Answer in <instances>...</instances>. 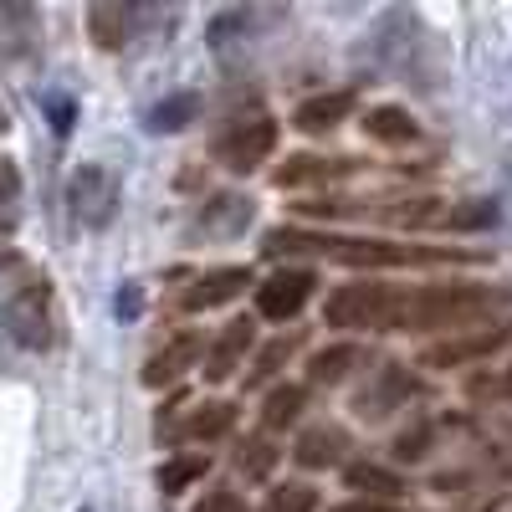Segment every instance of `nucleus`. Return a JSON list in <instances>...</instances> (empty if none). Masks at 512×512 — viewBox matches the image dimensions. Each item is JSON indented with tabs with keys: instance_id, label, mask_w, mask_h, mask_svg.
Listing matches in <instances>:
<instances>
[{
	"instance_id": "obj_15",
	"label": "nucleus",
	"mask_w": 512,
	"mask_h": 512,
	"mask_svg": "<svg viewBox=\"0 0 512 512\" xmlns=\"http://www.w3.org/2000/svg\"><path fill=\"white\" fill-rule=\"evenodd\" d=\"M205 349V338L200 333H180L175 338V344H169V349H159L154 359H149V369H144V384H149V390H164V384H175L190 364H195V354Z\"/></svg>"
},
{
	"instance_id": "obj_27",
	"label": "nucleus",
	"mask_w": 512,
	"mask_h": 512,
	"mask_svg": "<svg viewBox=\"0 0 512 512\" xmlns=\"http://www.w3.org/2000/svg\"><path fill=\"white\" fill-rule=\"evenodd\" d=\"M21 221V169L16 159H0V236H11Z\"/></svg>"
},
{
	"instance_id": "obj_1",
	"label": "nucleus",
	"mask_w": 512,
	"mask_h": 512,
	"mask_svg": "<svg viewBox=\"0 0 512 512\" xmlns=\"http://www.w3.org/2000/svg\"><path fill=\"white\" fill-rule=\"evenodd\" d=\"M507 303V292L492 282H431V287H405L400 292V323L395 333H461L466 323H482Z\"/></svg>"
},
{
	"instance_id": "obj_11",
	"label": "nucleus",
	"mask_w": 512,
	"mask_h": 512,
	"mask_svg": "<svg viewBox=\"0 0 512 512\" xmlns=\"http://www.w3.org/2000/svg\"><path fill=\"white\" fill-rule=\"evenodd\" d=\"M333 256L349 267H410V262H431L436 251H415V246H395V241H333Z\"/></svg>"
},
{
	"instance_id": "obj_29",
	"label": "nucleus",
	"mask_w": 512,
	"mask_h": 512,
	"mask_svg": "<svg viewBox=\"0 0 512 512\" xmlns=\"http://www.w3.org/2000/svg\"><path fill=\"white\" fill-rule=\"evenodd\" d=\"M292 359V338H277V344H267L262 354H256V364H251V384H262V379H272L282 364Z\"/></svg>"
},
{
	"instance_id": "obj_12",
	"label": "nucleus",
	"mask_w": 512,
	"mask_h": 512,
	"mask_svg": "<svg viewBox=\"0 0 512 512\" xmlns=\"http://www.w3.org/2000/svg\"><path fill=\"white\" fill-rule=\"evenodd\" d=\"M344 451H349L344 425H308L292 446V461L308 466V472H328V466H344Z\"/></svg>"
},
{
	"instance_id": "obj_25",
	"label": "nucleus",
	"mask_w": 512,
	"mask_h": 512,
	"mask_svg": "<svg viewBox=\"0 0 512 512\" xmlns=\"http://www.w3.org/2000/svg\"><path fill=\"white\" fill-rule=\"evenodd\" d=\"M88 26H93V41L108 52H118L123 41H128V11L123 6H93L88 11Z\"/></svg>"
},
{
	"instance_id": "obj_19",
	"label": "nucleus",
	"mask_w": 512,
	"mask_h": 512,
	"mask_svg": "<svg viewBox=\"0 0 512 512\" xmlns=\"http://www.w3.org/2000/svg\"><path fill=\"white\" fill-rule=\"evenodd\" d=\"M200 113V93H169L164 103H154L144 113V128L149 134H180V128H190Z\"/></svg>"
},
{
	"instance_id": "obj_7",
	"label": "nucleus",
	"mask_w": 512,
	"mask_h": 512,
	"mask_svg": "<svg viewBox=\"0 0 512 512\" xmlns=\"http://www.w3.org/2000/svg\"><path fill=\"white\" fill-rule=\"evenodd\" d=\"M512 338V328H477V333H451L441 338V344H431L420 354L425 369H466V364H477V359H492L502 344Z\"/></svg>"
},
{
	"instance_id": "obj_2",
	"label": "nucleus",
	"mask_w": 512,
	"mask_h": 512,
	"mask_svg": "<svg viewBox=\"0 0 512 512\" xmlns=\"http://www.w3.org/2000/svg\"><path fill=\"white\" fill-rule=\"evenodd\" d=\"M0 313H6V333L11 344L26 349V354H41L52 349V282L41 277L31 262L21 256H0Z\"/></svg>"
},
{
	"instance_id": "obj_13",
	"label": "nucleus",
	"mask_w": 512,
	"mask_h": 512,
	"mask_svg": "<svg viewBox=\"0 0 512 512\" xmlns=\"http://www.w3.org/2000/svg\"><path fill=\"white\" fill-rule=\"evenodd\" d=\"M354 159H318V154H292L277 169V190H303V185H328L338 175H349Z\"/></svg>"
},
{
	"instance_id": "obj_3",
	"label": "nucleus",
	"mask_w": 512,
	"mask_h": 512,
	"mask_svg": "<svg viewBox=\"0 0 512 512\" xmlns=\"http://www.w3.org/2000/svg\"><path fill=\"white\" fill-rule=\"evenodd\" d=\"M400 292H405V287H395V282L354 277V282H344V287L328 292L323 323H328V328H344V333H369V328L395 333V323H400Z\"/></svg>"
},
{
	"instance_id": "obj_20",
	"label": "nucleus",
	"mask_w": 512,
	"mask_h": 512,
	"mask_svg": "<svg viewBox=\"0 0 512 512\" xmlns=\"http://www.w3.org/2000/svg\"><path fill=\"white\" fill-rule=\"evenodd\" d=\"M205 472H210V456H200V451L169 456V461L159 466V492H164V497H180V492H190L195 482H205Z\"/></svg>"
},
{
	"instance_id": "obj_28",
	"label": "nucleus",
	"mask_w": 512,
	"mask_h": 512,
	"mask_svg": "<svg viewBox=\"0 0 512 512\" xmlns=\"http://www.w3.org/2000/svg\"><path fill=\"white\" fill-rule=\"evenodd\" d=\"M267 512H318V492L308 482H277L267 492Z\"/></svg>"
},
{
	"instance_id": "obj_17",
	"label": "nucleus",
	"mask_w": 512,
	"mask_h": 512,
	"mask_svg": "<svg viewBox=\"0 0 512 512\" xmlns=\"http://www.w3.org/2000/svg\"><path fill=\"white\" fill-rule=\"evenodd\" d=\"M344 482L354 492H369V497H405L410 492L395 466H379V461H349L344 466Z\"/></svg>"
},
{
	"instance_id": "obj_31",
	"label": "nucleus",
	"mask_w": 512,
	"mask_h": 512,
	"mask_svg": "<svg viewBox=\"0 0 512 512\" xmlns=\"http://www.w3.org/2000/svg\"><path fill=\"white\" fill-rule=\"evenodd\" d=\"M425 451H431V425H415V431H405V436L395 441V456H400V461H420Z\"/></svg>"
},
{
	"instance_id": "obj_26",
	"label": "nucleus",
	"mask_w": 512,
	"mask_h": 512,
	"mask_svg": "<svg viewBox=\"0 0 512 512\" xmlns=\"http://www.w3.org/2000/svg\"><path fill=\"white\" fill-rule=\"evenodd\" d=\"M333 236H318V231H297V226H277L267 231V256H297V251H328Z\"/></svg>"
},
{
	"instance_id": "obj_18",
	"label": "nucleus",
	"mask_w": 512,
	"mask_h": 512,
	"mask_svg": "<svg viewBox=\"0 0 512 512\" xmlns=\"http://www.w3.org/2000/svg\"><path fill=\"white\" fill-rule=\"evenodd\" d=\"M303 410H308V384H277L262 400V425L267 431H287V425L303 420Z\"/></svg>"
},
{
	"instance_id": "obj_9",
	"label": "nucleus",
	"mask_w": 512,
	"mask_h": 512,
	"mask_svg": "<svg viewBox=\"0 0 512 512\" xmlns=\"http://www.w3.org/2000/svg\"><path fill=\"white\" fill-rule=\"evenodd\" d=\"M359 108V93L354 88H333V93H313L292 108V128L297 134H328V128H338L349 113Z\"/></svg>"
},
{
	"instance_id": "obj_14",
	"label": "nucleus",
	"mask_w": 512,
	"mask_h": 512,
	"mask_svg": "<svg viewBox=\"0 0 512 512\" xmlns=\"http://www.w3.org/2000/svg\"><path fill=\"white\" fill-rule=\"evenodd\" d=\"M364 134H369L374 144L405 149V144H415V139H420V123H415V113H410V108L379 103V108H369V113H364Z\"/></svg>"
},
{
	"instance_id": "obj_23",
	"label": "nucleus",
	"mask_w": 512,
	"mask_h": 512,
	"mask_svg": "<svg viewBox=\"0 0 512 512\" xmlns=\"http://www.w3.org/2000/svg\"><path fill=\"white\" fill-rule=\"evenodd\" d=\"M205 210H210L205 231H216V236H236V231L251 226V200H241V195H221V200H210Z\"/></svg>"
},
{
	"instance_id": "obj_16",
	"label": "nucleus",
	"mask_w": 512,
	"mask_h": 512,
	"mask_svg": "<svg viewBox=\"0 0 512 512\" xmlns=\"http://www.w3.org/2000/svg\"><path fill=\"white\" fill-rule=\"evenodd\" d=\"M359 364H364L359 344H328V349H318L308 359V384H344Z\"/></svg>"
},
{
	"instance_id": "obj_24",
	"label": "nucleus",
	"mask_w": 512,
	"mask_h": 512,
	"mask_svg": "<svg viewBox=\"0 0 512 512\" xmlns=\"http://www.w3.org/2000/svg\"><path fill=\"white\" fill-rule=\"evenodd\" d=\"M277 461H282V451H277L267 436H246V441H241V451H236V466H241V472H246L251 482H267Z\"/></svg>"
},
{
	"instance_id": "obj_8",
	"label": "nucleus",
	"mask_w": 512,
	"mask_h": 512,
	"mask_svg": "<svg viewBox=\"0 0 512 512\" xmlns=\"http://www.w3.org/2000/svg\"><path fill=\"white\" fill-rule=\"evenodd\" d=\"M251 287V267H210L200 272L185 292H180V308L185 313H210V308H226Z\"/></svg>"
},
{
	"instance_id": "obj_33",
	"label": "nucleus",
	"mask_w": 512,
	"mask_h": 512,
	"mask_svg": "<svg viewBox=\"0 0 512 512\" xmlns=\"http://www.w3.org/2000/svg\"><path fill=\"white\" fill-rule=\"evenodd\" d=\"M338 512H395V507H384V502H344Z\"/></svg>"
},
{
	"instance_id": "obj_35",
	"label": "nucleus",
	"mask_w": 512,
	"mask_h": 512,
	"mask_svg": "<svg viewBox=\"0 0 512 512\" xmlns=\"http://www.w3.org/2000/svg\"><path fill=\"white\" fill-rule=\"evenodd\" d=\"M82 512H93V507H82Z\"/></svg>"
},
{
	"instance_id": "obj_5",
	"label": "nucleus",
	"mask_w": 512,
	"mask_h": 512,
	"mask_svg": "<svg viewBox=\"0 0 512 512\" xmlns=\"http://www.w3.org/2000/svg\"><path fill=\"white\" fill-rule=\"evenodd\" d=\"M313 287H318V277L308 267H277L267 282H256V313H262L267 323H292L308 308Z\"/></svg>"
},
{
	"instance_id": "obj_10",
	"label": "nucleus",
	"mask_w": 512,
	"mask_h": 512,
	"mask_svg": "<svg viewBox=\"0 0 512 512\" xmlns=\"http://www.w3.org/2000/svg\"><path fill=\"white\" fill-rule=\"evenodd\" d=\"M256 344V328L246 323V318H231L221 333H216V344L205 349V379L210 384H221V379H231L236 369H241V359H246V349Z\"/></svg>"
},
{
	"instance_id": "obj_21",
	"label": "nucleus",
	"mask_w": 512,
	"mask_h": 512,
	"mask_svg": "<svg viewBox=\"0 0 512 512\" xmlns=\"http://www.w3.org/2000/svg\"><path fill=\"white\" fill-rule=\"evenodd\" d=\"M231 425H236V405H231V400H205V405L190 410L185 436H190V441H221Z\"/></svg>"
},
{
	"instance_id": "obj_4",
	"label": "nucleus",
	"mask_w": 512,
	"mask_h": 512,
	"mask_svg": "<svg viewBox=\"0 0 512 512\" xmlns=\"http://www.w3.org/2000/svg\"><path fill=\"white\" fill-rule=\"evenodd\" d=\"M277 149V123L267 113H251V118H236L226 134L216 139V159L231 169V175H251L262 169Z\"/></svg>"
},
{
	"instance_id": "obj_6",
	"label": "nucleus",
	"mask_w": 512,
	"mask_h": 512,
	"mask_svg": "<svg viewBox=\"0 0 512 512\" xmlns=\"http://www.w3.org/2000/svg\"><path fill=\"white\" fill-rule=\"evenodd\" d=\"M67 200H72V216H77L82 226L103 231V226L113 221V205H118V180H113V169L82 164L77 175H72V185H67Z\"/></svg>"
},
{
	"instance_id": "obj_34",
	"label": "nucleus",
	"mask_w": 512,
	"mask_h": 512,
	"mask_svg": "<svg viewBox=\"0 0 512 512\" xmlns=\"http://www.w3.org/2000/svg\"><path fill=\"white\" fill-rule=\"evenodd\" d=\"M6 128H11V113H6V103H0V134H6Z\"/></svg>"
},
{
	"instance_id": "obj_32",
	"label": "nucleus",
	"mask_w": 512,
	"mask_h": 512,
	"mask_svg": "<svg viewBox=\"0 0 512 512\" xmlns=\"http://www.w3.org/2000/svg\"><path fill=\"white\" fill-rule=\"evenodd\" d=\"M41 108L52 113V128H57V134H67V128H72V98H62V93H41Z\"/></svg>"
},
{
	"instance_id": "obj_30",
	"label": "nucleus",
	"mask_w": 512,
	"mask_h": 512,
	"mask_svg": "<svg viewBox=\"0 0 512 512\" xmlns=\"http://www.w3.org/2000/svg\"><path fill=\"white\" fill-rule=\"evenodd\" d=\"M195 512H246V502H241L236 487H210V492L195 502Z\"/></svg>"
},
{
	"instance_id": "obj_22",
	"label": "nucleus",
	"mask_w": 512,
	"mask_h": 512,
	"mask_svg": "<svg viewBox=\"0 0 512 512\" xmlns=\"http://www.w3.org/2000/svg\"><path fill=\"white\" fill-rule=\"evenodd\" d=\"M497 226V205L492 200H456L446 205L441 231H492Z\"/></svg>"
}]
</instances>
